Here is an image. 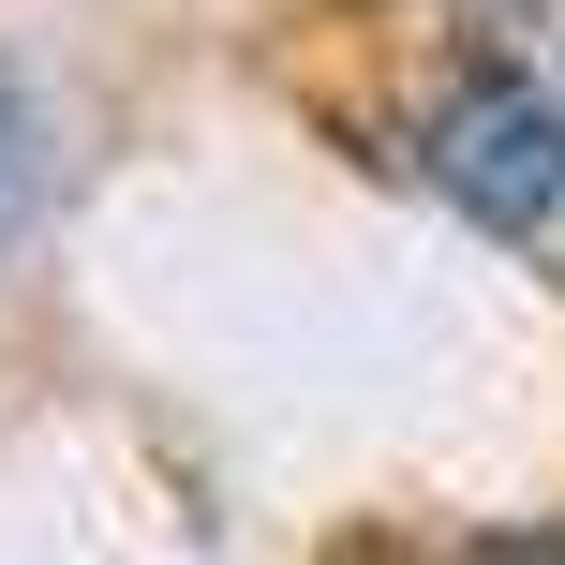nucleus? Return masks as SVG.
<instances>
[{
  "label": "nucleus",
  "instance_id": "obj_1",
  "mask_svg": "<svg viewBox=\"0 0 565 565\" xmlns=\"http://www.w3.org/2000/svg\"><path fill=\"white\" fill-rule=\"evenodd\" d=\"M417 164H431V194H461L491 238H551L565 224V75H521V60L461 75L447 105H431Z\"/></svg>",
  "mask_w": 565,
  "mask_h": 565
},
{
  "label": "nucleus",
  "instance_id": "obj_2",
  "mask_svg": "<svg viewBox=\"0 0 565 565\" xmlns=\"http://www.w3.org/2000/svg\"><path fill=\"white\" fill-rule=\"evenodd\" d=\"M45 179H60V135H45V105H30V75L0 60V254L30 238V209H45Z\"/></svg>",
  "mask_w": 565,
  "mask_h": 565
},
{
  "label": "nucleus",
  "instance_id": "obj_3",
  "mask_svg": "<svg viewBox=\"0 0 565 565\" xmlns=\"http://www.w3.org/2000/svg\"><path fill=\"white\" fill-rule=\"evenodd\" d=\"M461 565H565V536H491V551H461Z\"/></svg>",
  "mask_w": 565,
  "mask_h": 565
},
{
  "label": "nucleus",
  "instance_id": "obj_4",
  "mask_svg": "<svg viewBox=\"0 0 565 565\" xmlns=\"http://www.w3.org/2000/svg\"><path fill=\"white\" fill-rule=\"evenodd\" d=\"M477 15H551V0H477Z\"/></svg>",
  "mask_w": 565,
  "mask_h": 565
}]
</instances>
